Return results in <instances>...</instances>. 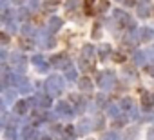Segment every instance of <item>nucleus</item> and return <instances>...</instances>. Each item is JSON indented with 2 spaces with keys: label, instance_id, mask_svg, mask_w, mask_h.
<instances>
[{
  "label": "nucleus",
  "instance_id": "nucleus-2",
  "mask_svg": "<svg viewBox=\"0 0 154 140\" xmlns=\"http://www.w3.org/2000/svg\"><path fill=\"white\" fill-rule=\"evenodd\" d=\"M24 107H26V104H24V102H18V104H17V111H18V113H24V111H26Z\"/></svg>",
  "mask_w": 154,
  "mask_h": 140
},
{
  "label": "nucleus",
  "instance_id": "nucleus-4",
  "mask_svg": "<svg viewBox=\"0 0 154 140\" xmlns=\"http://www.w3.org/2000/svg\"><path fill=\"white\" fill-rule=\"evenodd\" d=\"M134 2H136V0H127V4H129V6H132Z\"/></svg>",
  "mask_w": 154,
  "mask_h": 140
},
{
  "label": "nucleus",
  "instance_id": "nucleus-3",
  "mask_svg": "<svg viewBox=\"0 0 154 140\" xmlns=\"http://www.w3.org/2000/svg\"><path fill=\"white\" fill-rule=\"evenodd\" d=\"M114 60H118V62H123V60H125V56H122V55H114Z\"/></svg>",
  "mask_w": 154,
  "mask_h": 140
},
{
  "label": "nucleus",
  "instance_id": "nucleus-1",
  "mask_svg": "<svg viewBox=\"0 0 154 140\" xmlns=\"http://www.w3.org/2000/svg\"><path fill=\"white\" fill-rule=\"evenodd\" d=\"M93 2H94V0H85V13H87V15H93V13H94Z\"/></svg>",
  "mask_w": 154,
  "mask_h": 140
}]
</instances>
